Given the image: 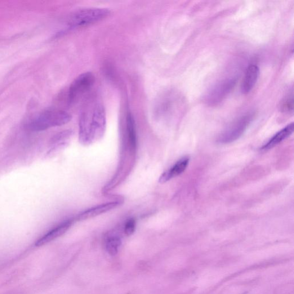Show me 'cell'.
<instances>
[{
    "label": "cell",
    "mask_w": 294,
    "mask_h": 294,
    "mask_svg": "<svg viewBox=\"0 0 294 294\" xmlns=\"http://www.w3.org/2000/svg\"><path fill=\"white\" fill-rule=\"evenodd\" d=\"M120 204V203L117 201L110 202L89 209L79 214L76 217V220L83 221L101 215L102 214L112 210V209L119 206Z\"/></svg>",
    "instance_id": "cell-7"
},
{
    "label": "cell",
    "mask_w": 294,
    "mask_h": 294,
    "mask_svg": "<svg viewBox=\"0 0 294 294\" xmlns=\"http://www.w3.org/2000/svg\"><path fill=\"white\" fill-rule=\"evenodd\" d=\"M71 116L63 110H48L38 115L29 124L31 130L41 131L48 128L64 126L70 122Z\"/></svg>",
    "instance_id": "cell-2"
},
{
    "label": "cell",
    "mask_w": 294,
    "mask_h": 294,
    "mask_svg": "<svg viewBox=\"0 0 294 294\" xmlns=\"http://www.w3.org/2000/svg\"><path fill=\"white\" fill-rule=\"evenodd\" d=\"M136 228V222L134 219L129 220L124 226V232L128 236L134 233Z\"/></svg>",
    "instance_id": "cell-15"
},
{
    "label": "cell",
    "mask_w": 294,
    "mask_h": 294,
    "mask_svg": "<svg viewBox=\"0 0 294 294\" xmlns=\"http://www.w3.org/2000/svg\"><path fill=\"white\" fill-rule=\"evenodd\" d=\"M110 11L108 9L91 8L83 9L75 12L71 16L69 26L71 28H78L96 23L109 16Z\"/></svg>",
    "instance_id": "cell-3"
},
{
    "label": "cell",
    "mask_w": 294,
    "mask_h": 294,
    "mask_svg": "<svg viewBox=\"0 0 294 294\" xmlns=\"http://www.w3.org/2000/svg\"><path fill=\"white\" fill-rule=\"evenodd\" d=\"M95 82V77L92 73L87 72L79 75L70 87L68 96L70 103H74L84 93L90 90Z\"/></svg>",
    "instance_id": "cell-5"
},
{
    "label": "cell",
    "mask_w": 294,
    "mask_h": 294,
    "mask_svg": "<svg viewBox=\"0 0 294 294\" xmlns=\"http://www.w3.org/2000/svg\"><path fill=\"white\" fill-rule=\"evenodd\" d=\"M236 80L235 78H230L224 80L212 89L206 97V101L209 105H216L229 94L233 89Z\"/></svg>",
    "instance_id": "cell-6"
},
{
    "label": "cell",
    "mask_w": 294,
    "mask_h": 294,
    "mask_svg": "<svg viewBox=\"0 0 294 294\" xmlns=\"http://www.w3.org/2000/svg\"><path fill=\"white\" fill-rule=\"evenodd\" d=\"M73 223V220H68L62 222L61 224L56 226L54 228H53L42 236L41 238H40L36 243V246H42V245L50 242L52 240L59 238L60 236L64 234L70 228Z\"/></svg>",
    "instance_id": "cell-8"
},
{
    "label": "cell",
    "mask_w": 294,
    "mask_h": 294,
    "mask_svg": "<svg viewBox=\"0 0 294 294\" xmlns=\"http://www.w3.org/2000/svg\"><path fill=\"white\" fill-rule=\"evenodd\" d=\"M294 124L293 123L289 124L287 126L282 129L275 136L271 138L268 142L262 147L261 150L262 151H267L274 148V146L277 145L287 137L290 136L293 132Z\"/></svg>",
    "instance_id": "cell-11"
},
{
    "label": "cell",
    "mask_w": 294,
    "mask_h": 294,
    "mask_svg": "<svg viewBox=\"0 0 294 294\" xmlns=\"http://www.w3.org/2000/svg\"><path fill=\"white\" fill-rule=\"evenodd\" d=\"M127 131L129 145L132 152L134 153L137 146L136 130L134 119L130 112L127 114Z\"/></svg>",
    "instance_id": "cell-12"
},
{
    "label": "cell",
    "mask_w": 294,
    "mask_h": 294,
    "mask_svg": "<svg viewBox=\"0 0 294 294\" xmlns=\"http://www.w3.org/2000/svg\"><path fill=\"white\" fill-rule=\"evenodd\" d=\"M189 163V158L185 157L177 162L168 170L164 172L159 179L160 183L167 182L172 178L178 177L184 172Z\"/></svg>",
    "instance_id": "cell-10"
},
{
    "label": "cell",
    "mask_w": 294,
    "mask_h": 294,
    "mask_svg": "<svg viewBox=\"0 0 294 294\" xmlns=\"http://www.w3.org/2000/svg\"><path fill=\"white\" fill-rule=\"evenodd\" d=\"M260 75L259 67L252 65L248 67L245 73L243 81L242 83V92L243 94H248L254 86H255Z\"/></svg>",
    "instance_id": "cell-9"
},
{
    "label": "cell",
    "mask_w": 294,
    "mask_h": 294,
    "mask_svg": "<svg viewBox=\"0 0 294 294\" xmlns=\"http://www.w3.org/2000/svg\"><path fill=\"white\" fill-rule=\"evenodd\" d=\"M280 109L282 112L287 113H292L293 112V93H289L285 96L280 105Z\"/></svg>",
    "instance_id": "cell-14"
},
{
    "label": "cell",
    "mask_w": 294,
    "mask_h": 294,
    "mask_svg": "<svg viewBox=\"0 0 294 294\" xmlns=\"http://www.w3.org/2000/svg\"><path fill=\"white\" fill-rule=\"evenodd\" d=\"M121 239L116 236H110L106 241V249L110 255H115L121 246Z\"/></svg>",
    "instance_id": "cell-13"
},
{
    "label": "cell",
    "mask_w": 294,
    "mask_h": 294,
    "mask_svg": "<svg viewBox=\"0 0 294 294\" xmlns=\"http://www.w3.org/2000/svg\"><path fill=\"white\" fill-rule=\"evenodd\" d=\"M253 116V113H249L236 120L222 133L218 141L221 144H228L238 139L247 130L249 124L252 121Z\"/></svg>",
    "instance_id": "cell-4"
},
{
    "label": "cell",
    "mask_w": 294,
    "mask_h": 294,
    "mask_svg": "<svg viewBox=\"0 0 294 294\" xmlns=\"http://www.w3.org/2000/svg\"><path fill=\"white\" fill-rule=\"evenodd\" d=\"M106 127V113L103 106L96 103L83 111L79 120V140L89 145L104 136Z\"/></svg>",
    "instance_id": "cell-1"
}]
</instances>
